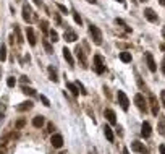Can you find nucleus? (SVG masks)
<instances>
[{
    "label": "nucleus",
    "mask_w": 165,
    "mask_h": 154,
    "mask_svg": "<svg viewBox=\"0 0 165 154\" xmlns=\"http://www.w3.org/2000/svg\"><path fill=\"white\" fill-rule=\"evenodd\" d=\"M7 84H8V86H10V88H13V86H15V84H16V79L10 76V78L7 79Z\"/></svg>",
    "instance_id": "473e14b6"
},
{
    "label": "nucleus",
    "mask_w": 165,
    "mask_h": 154,
    "mask_svg": "<svg viewBox=\"0 0 165 154\" xmlns=\"http://www.w3.org/2000/svg\"><path fill=\"white\" fill-rule=\"evenodd\" d=\"M65 41H68V42H75L76 39H78V36H76V33H73V31H65Z\"/></svg>",
    "instance_id": "f3484780"
},
{
    "label": "nucleus",
    "mask_w": 165,
    "mask_h": 154,
    "mask_svg": "<svg viewBox=\"0 0 165 154\" xmlns=\"http://www.w3.org/2000/svg\"><path fill=\"white\" fill-rule=\"evenodd\" d=\"M54 148H62L63 146V136L62 135H52V140H50Z\"/></svg>",
    "instance_id": "1a4fd4ad"
},
{
    "label": "nucleus",
    "mask_w": 165,
    "mask_h": 154,
    "mask_svg": "<svg viewBox=\"0 0 165 154\" xmlns=\"http://www.w3.org/2000/svg\"><path fill=\"white\" fill-rule=\"evenodd\" d=\"M123 154H129V151L126 149V148H125V149H123Z\"/></svg>",
    "instance_id": "37998d69"
},
{
    "label": "nucleus",
    "mask_w": 165,
    "mask_h": 154,
    "mask_svg": "<svg viewBox=\"0 0 165 154\" xmlns=\"http://www.w3.org/2000/svg\"><path fill=\"white\" fill-rule=\"evenodd\" d=\"M146 60H147V67H149V70H151V71H156V70H157V65H156L154 57H152L151 52L146 54Z\"/></svg>",
    "instance_id": "ddd939ff"
},
{
    "label": "nucleus",
    "mask_w": 165,
    "mask_h": 154,
    "mask_svg": "<svg viewBox=\"0 0 165 154\" xmlns=\"http://www.w3.org/2000/svg\"><path fill=\"white\" fill-rule=\"evenodd\" d=\"M49 34H50V37H52V39H50V41H54V42H57V41H58V34H57V31H49Z\"/></svg>",
    "instance_id": "c85d7f7f"
},
{
    "label": "nucleus",
    "mask_w": 165,
    "mask_h": 154,
    "mask_svg": "<svg viewBox=\"0 0 165 154\" xmlns=\"http://www.w3.org/2000/svg\"><path fill=\"white\" fill-rule=\"evenodd\" d=\"M134 104L138 106L139 110H143V112L147 110V102H146V99H144L143 94H136V96H134Z\"/></svg>",
    "instance_id": "20e7f679"
},
{
    "label": "nucleus",
    "mask_w": 165,
    "mask_h": 154,
    "mask_svg": "<svg viewBox=\"0 0 165 154\" xmlns=\"http://www.w3.org/2000/svg\"><path fill=\"white\" fill-rule=\"evenodd\" d=\"M63 57H65V60L68 62V65H75V59H73L70 49H66V47L63 49Z\"/></svg>",
    "instance_id": "dca6fc26"
},
{
    "label": "nucleus",
    "mask_w": 165,
    "mask_h": 154,
    "mask_svg": "<svg viewBox=\"0 0 165 154\" xmlns=\"http://www.w3.org/2000/svg\"><path fill=\"white\" fill-rule=\"evenodd\" d=\"M41 101L44 102V106H47V107L50 106V102H49V99H47V98H45V96H44V94H41Z\"/></svg>",
    "instance_id": "72a5a7b5"
},
{
    "label": "nucleus",
    "mask_w": 165,
    "mask_h": 154,
    "mask_svg": "<svg viewBox=\"0 0 165 154\" xmlns=\"http://www.w3.org/2000/svg\"><path fill=\"white\" fill-rule=\"evenodd\" d=\"M162 36H163V39H165V26H163V29H162Z\"/></svg>",
    "instance_id": "c03bdc74"
},
{
    "label": "nucleus",
    "mask_w": 165,
    "mask_h": 154,
    "mask_svg": "<svg viewBox=\"0 0 165 154\" xmlns=\"http://www.w3.org/2000/svg\"><path fill=\"white\" fill-rule=\"evenodd\" d=\"M57 7H58V10H60V11H63V13H68V10H66V7H65V5H62V3H57Z\"/></svg>",
    "instance_id": "f704fd0d"
},
{
    "label": "nucleus",
    "mask_w": 165,
    "mask_h": 154,
    "mask_svg": "<svg viewBox=\"0 0 165 154\" xmlns=\"http://www.w3.org/2000/svg\"><path fill=\"white\" fill-rule=\"evenodd\" d=\"M29 109H32V102L31 101H24V102H21V104L16 106V110H20V112H26Z\"/></svg>",
    "instance_id": "2eb2a0df"
},
{
    "label": "nucleus",
    "mask_w": 165,
    "mask_h": 154,
    "mask_svg": "<svg viewBox=\"0 0 165 154\" xmlns=\"http://www.w3.org/2000/svg\"><path fill=\"white\" fill-rule=\"evenodd\" d=\"M21 79H23V83H26V81H28V83H29V78H28V76H23Z\"/></svg>",
    "instance_id": "a19ab883"
},
{
    "label": "nucleus",
    "mask_w": 165,
    "mask_h": 154,
    "mask_svg": "<svg viewBox=\"0 0 165 154\" xmlns=\"http://www.w3.org/2000/svg\"><path fill=\"white\" fill-rule=\"evenodd\" d=\"M47 132H49V133L54 132V123H49V125H47Z\"/></svg>",
    "instance_id": "e433bc0d"
},
{
    "label": "nucleus",
    "mask_w": 165,
    "mask_h": 154,
    "mask_svg": "<svg viewBox=\"0 0 165 154\" xmlns=\"http://www.w3.org/2000/svg\"><path fill=\"white\" fill-rule=\"evenodd\" d=\"M94 70L97 75H102V73L105 71V65H104V62H102L100 55H94Z\"/></svg>",
    "instance_id": "f03ea898"
},
{
    "label": "nucleus",
    "mask_w": 165,
    "mask_h": 154,
    "mask_svg": "<svg viewBox=\"0 0 165 154\" xmlns=\"http://www.w3.org/2000/svg\"><path fill=\"white\" fill-rule=\"evenodd\" d=\"M149 101H151V107H152V115H159V102L156 99V96L154 94H151L149 96Z\"/></svg>",
    "instance_id": "9d476101"
},
{
    "label": "nucleus",
    "mask_w": 165,
    "mask_h": 154,
    "mask_svg": "<svg viewBox=\"0 0 165 154\" xmlns=\"http://www.w3.org/2000/svg\"><path fill=\"white\" fill-rule=\"evenodd\" d=\"M117 2H120V3H123V2H125V0H117Z\"/></svg>",
    "instance_id": "09e8293b"
},
{
    "label": "nucleus",
    "mask_w": 165,
    "mask_h": 154,
    "mask_svg": "<svg viewBox=\"0 0 165 154\" xmlns=\"http://www.w3.org/2000/svg\"><path fill=\"white\" fill-rule=\"evenodd\" d=\"M26 39H28V42H29L31 45H36V36H34V29L31 26L26 29Z\"/></svg>",
    "instance_id": "4468645a"
},
{
    "label": "nucleus",
    "mask_w": 165,
    "mask_h": 154,
    "mask_svg": "<svg viewBox=\"0 0 165 154\" xmlns=\"http://www.w3.org/2000/svg\"><path fill=\"white\" fill-rule=\"evenodd\" d=\"M21 91H23L24 94H28V96H36V89H32V88L23 86V88H21Z\"/></svg>",
    "instance_id": "b1692460"
},
{
    "label": "nucleus",
    "mask_w": 165,
    "mask_h": 154,
    "mask_svg": "<svg viewBox=\"0 0 165 154\" xmlns=\"http://www.w3.org/2000/svg\"><path fill=\"white\" fill-rule=\"evenodd\" d=\"M159 133L165 135V115L159 117Z\"/></svg>",
    "instance_id": "6ab92c4d"
},
{
    "label": "nucleus",
    "mask_w": 165,
    "mask_h": 154,
    "mask_svg": "<svg viewBox=\"0 0 165 154\" xmlns=\"http://www.w3.org/2000/svg\"><path fill=\"white\" fill-rule=\"evenodd\" d=\"M41 29H42V33H44V34H47V33H49V23L45 21V20H42V21H41Z\"/></svg>",
    "instance_id": "bb28decb"
},
{
    "label": "nucleus",
    "mask_w": 165,
    "mask_h": 154,
    "mask_svg": "<svg viewBox=\"0 0 165 154\" xmlns=\"http://www.w3.org/2000/svg\"><path fill=\"white\" fill-rule=\"evenodd\" d=\"M23 18L28 23L32 21V11H31V7L28 3H23Z\"/></svg>",
    "instance_id": "423d86ee"
},
{
    "label": "nucleus",
    "mask_w": 165,
    "mask_h": 154,
    "mask_svg": "<svg viewBox=\"0 0 165 154\" xmlns=\"http://www.w3.org/2000/svg\"><path fill=\"white\" fill-rule=\"evenodd\" d=\"M159 2H160V5H163V7H165V0H159Z\"/></svg>",
    "instance_id": "a18cd8bd"
},
{
    "label": "nucleus",
    "mask_w": 165,
    "mask_h": 154,
    "mask_svg": "<svg viewBox=\"0 0 165 154\" xmlns=\"http://www.w3.org/2000/svg\"><path fill=\"white\" fill-rule=\"evenodd\" d=\"M32 125H34L36 128H41L42 125H44V117H42V115L34 117V118H32Z\"/></svg>",
    "instance_id": "aec40b11"
},
{
    "label": "nucleus",
    "mask_w": 165,
    "mask_h": 154,
    "mask_svg": "<svg viewBox=\"0 0 165 154\" xmlns=\"http://www.w3.org/2000/svg\"><path fill=\"white\" fill-rule=\"evenodd\" d=\"M151 132H152L151 123H149V122H144L143 127H141V136H144V138H149V136H151Z\"/></svg>",
    "instance_id": "f8f14e48"
},
{
    "label": "nucleus",
    "mask_w": 165,
    "mask_h": 154,
    "mask_svg": "<svg viewBox=\"0 0 165 154\" xmlns=\"http://www.w3.org/2000/svg\"><path fill=\"white\" fill-rule=\"evenodd\" d=\"M162 73L165 75V57H163V62H162Z\"/></svg>",
    "instance_id": "ea45409f"
},
{
    "label": "nucleus",
    "mask_w": 165,
    "mask_h": 154,
    "mask_svg": "<svg viewBox=\"0 0 165 154\" xmlns=\"http://www.w3.org/2000/svg\"><path fill=\"white\" fill-rule=\"evenodd\" d=\"M42 44H44V47H45V52H47V54H52V52H54L52 45H50V42L47 41V39H44V41H42Z\"/></svg>",
    "instance_id": "a878e982"
},
{
    "label": "nucleus",
    "mask_w": 165,
    "mask_h": 154,
    "mask_svg": "<svg viewBox=\"0 0 165 154\" xmlns=\"http://www.w3.org/2000/svg\"><path fill=\"white\" fill-rule=\"evenodd\" d=\"M0 60L2 62H5L7 60V47L2 44V47H0Z\"/></svg>",
    "instance_id": "393cba45"
},
{
    "label": "nucleus",
    "mask_w": 165,
    "mask_h": 154,
    "mask_svg": "<svg viewBox=\"0 0 165 154\" xmlns=\"http://www.w3.org/2000/svg\"><path fill=\"white\" fill-rule=\"evenodd\" d=\"M24 123H26V122L23 120V118H20V120L16 122V125H15V128H16V130H21L23 127H24Z\"/></svg>",
    "instance_id": "2f4dec72"
},
{
    "label": "nucleus",
    "mask_w": 165,
    "mask_h": 154,
    "mask_svg": "<svg viewBox=\"0 0 165 154\" xmlns=\"http://www.w3.org/2000/svg\"><path fill=\"white\" fill-rule=\"evenodd\" d=\"M49 75H50V79H52L54 83L58 81V78H57V71H55L54 67H49Z\"/></svg>",
    "instance_id": "5701e85b"
},
{
    "label": "nucleus",
    "mask_w": 165,
    "mask_h": 154,
    "mask_svg": "<svg viewBox=\"0 0 165 154\" xmlns=\"http://www.w3.org/2000/svg\"><path fill=\"white\" fill-rule=\"evenodd\" d=\"M34 2H36V5H41V0H34Z\"/></svg>",
    "instance_id": "de8ad7c7"
},
{
    "label": "nucleus",
    "mask_w": 165,
    "mask_h": 154,
    "mask_svg": "<svg viewBox=\"0 0 165 154\" xmlns=\"http://www.w3.org/2000/svg\"><path fill=\"white\" fill-rule=\"evenodd\" d=\"M15 33H16V37H18V44H23V37H21V33H20V28L15 25Z\"/></svg>",
    "instance_id": "cd10ccee"
},
{
    "label": "nucleus",
    "mask_w": 165,
    "mask_h": 154,
    "mask_svg": "<svg viewBox=\"0 0 165 154\" xmlns=\"http://www.w3.org/2000/svg\"><path fill=\"white\" fill-rule=\"evenodd\" d=\"M76 57H78V60L81 62V67L83 68H88V60H86V55H84V52H83V49L79 47H76Z\"/></svg>",
    "instance_id": "0eeeda50"
},
{
    "label": "nucleus",
    "mask_w": 165,
    "mask_h": 154,
    "mask_svg": "<svg viewBox=\"0 0 165 154\" xmlns=\"http://www.w3.org/2000/svg\"><path fill=\"white\" fill-rule=\"evenodd\" d=\"M88 2H89V3H96L97 0H88Z\"/></svg>",
    "instance_id": "49530a36"
},
{
    "label": "nucleus",
    "mask_w": 165,
    "mask_h": 154,
    "mask_svg": "<svg viewBox=\"0 0 165 154\" xmlns=\"http://www.w3.org/2000/svg\"><path fill=\"white\" fill-rule=\"evenodd\" d=\"M160 99H162V104L165 107V91H162V93H160Z\"/></svg>",
    "instance_id": "4c0bfd02"
},
{
    "label": "nucleus",
    "mask_w": 165,
    "mask_h": 154,
    "mask_svg": "<svg viewBox=\"0 0 165 154\" xmlns=\"http://www.w3.org/2000/svg\"><path fill=\"white\" fill-rule=\"evenodd\" d=\"M73 18H75V21L78 23L79 26L83 25V20H81V16H79V13H76V11H75V13H73Z\"/></svg>",
    "instance_id": "7c9ffc66"
},
{
    "label": "nucleus",
    "mask_w": 165,
    "mask_h": 154,
    "mask_svg": "<svg viewBox=\"0 0 165 154\" xmlns=\"http://www.w3.org/2000/svg\"><path fill=\"white\" fill-rule=\"evenodd\" d=\"M117 98H118V104H120L122 109H123V110H128V107H129V101H128V98H126V94H125L123 91H118Z\"/></svg>",
    "instance_id": "7ed1b4c3"
},
{
    "label": "nucleus",
    "mask_w": 165,
    "mask_h": 154,
    "mask_svg": "<svg viewBox=\"0 0 165 154\" xmlns=\"http://www.w3.org/2000/svg\"><path fill=\"white\" fill-rule=\"evenodd\" d=\"M141 2H146V0H141Z\"/></svg>",
    "instance_id": "3c124183"
},
{
    "label": "nucleus",
    "mask_w": 165,
    "mask_h": 154,
    "mask_svg": "<svg viewBox=\"0 0 165 154\" xmlns=\"http://www.w3.org/2000/svg\"><path fill=\"white\" fill-rule=\"evenodd\" d=\"M104 133H105V138L109 140L110 143H112L113 140H115V138H113V132H112V128H110V127H104Z\"/></svg>",
    "instance_id": "412c9836"
},
{
    "label": "nucleus",
    "mask_w": 165,
    "mask_h": 154,
    "mask_svg": "<svg viewBox=\"0 0 165 154\" xmlns=\"http://www.w3.org/2000/svg\"><path fill=\"white\" fill-rule=\"evenodd\" d=\"M89 33H91V37H92L94 44L100 45V44H102V33H100L99 28L94 26V25H91V26H89Z\"/></svg>",
    "instance_id": "f257e3e1"
},
{
    "label": "nucleus",
    "mask_w": 165,
    "mask_h": 154,
    "mask_svg": "<svg viewBox=\"0 0 165 154\" xmlns=\"http://www.w3.org/2000/svg\"><path fill=\"white\" fill-rule=\"evenodd\" d=\"M104 115H105V118H107V120H109L112 125L117 123V115H115V112H113L112 109H105V110H104Z\"/></svg>",
    "instance_id": "9b49d317"
},
{
    "label": "nucleus",
    "mask_w": 165,
    "mask_h": 154,
    "mask_svg": "<svg viewBox=\"0 0 165 154\" xmlns=\"http://www.w3.org/2000/svg\"><path fill=\"white\" fill-rule=\"evenodd\" d=\"M66 88H68V91H71L73 96H78V94H79V89H78V86H76V83L66 81Z\"/></svg>",
    "instance_id": "a211bd4d"
},
{
    "label": "nucleus",
    "mask_w": 165,
    "mask_h": 154,
    "mask_svg": "<svg viewBox=\"0 0 165 154\" xmlns=\"http://www.w3.org/2000/svg\"><path fill=\"white\" fill-rule=\"evenodd\" d=\"M60 154H66V152H60Z\"/></svg>",
    "instance_id": "8fccbe9b"
},
{
    "label": "nucleus",
    "mask_w": 165,
    "mask_h": 154,
    "mask_svg": "<svg viewBox=\"0 0 165 154\" xmlns=\"http://www.w3.org/2000/svg\"><path fill=\"white\" fill-rule=\"evenodd\" d=\"M76 86H78V89H79V93H81V94H84V96H86V94H88V91H86V89H84V86H83V84H81V83H79V81H76Z\"/></svg>",
    "instance_id": "c756f323"
},
{
    "label": "nucleus",
    "mask_w": 165,
    "mask_h": 154,
    "mask_svg": "<svg viewBox=\"0 0 165 154\" xmlns=\"http://www.w3.org/2000/svg\"><path fill=\"white\" fill-rule=\"evenodd\" d=\"M144 16H146L149 21H152V23H157V20H159L157 13H156L152 8H146V10H144Z\"/></svg>",
    "instance_id": "6e6552de"
},
{
    "label": "nucleus",
    "mask_w": 165,
    "mask_h": 154,
    "mask_svg": "<svg viewBox=\"0 0 165 154\" xmlns=\"http://www.w3.org/2000/svg\"><path fill=\"white\" fill-rule=\"evenodd\" d=\"M2 114H3V106L0 104V118H2Z\"/></svg>",
    "instance_id": "79ce46f5"
},
{
    "label": "nucleus",
    "mask_w": 165,
    "mask_h": 154,
    "mask_svg": "<svg viewBox=\"0 0 165 154\" xmlns=\"http://www.w3.org/2000/svg\"><path fill=\"white\" fill-rule=\"evenodd\" d=\"M159 151H160V154H165V144H160V146H159Z\"/></svg>",
    "instance_id": "58836bf2"
},
{
    "label": "nucleus",
    "mask_w": 165,
    "mask_h": 154,
    "mask_svg": "<svg viewBox=\"0 0 165 154\" xmlns=\"http://www.w3.org/2000/svg\"><path fill=\"white\" fill-rule=\"evenodd\" d=\"M54 18H55V21L58 23V25L62 23V18H60V15H58V13H54Z\"/></svg>",
    "instance_id": "c9c22d12"
},
{
    "label": "nucleus",
    "mask_w": 165,
    "mask_h": 154,
    "mask_svg": "<svg viewBox=\"0 0 165 154\" xmlns=\"http://www.w3.org/2000/svg\"><path fill=\"white\" fill-rule=\"evenodd\" d=\"M131 149L134 152H139V154H149V149H147L143 143H139V141H133V143H131Z\"/></svg>",
    "instance_id": "39448f33"
},
{
    "label": "nucleus",
    "mask_w": 165,
    "mask_h": 154,
    "mask_svg": "<svg viewBox=\"0 0 165 154\" xmlns=\"http://www.w3.org/2000/svg\"><path fill=\"white\" fill-rule=\"evenodd\" d=\"M0 154H3V152H0Z\"/></svg>",
    "instance_id": "603ef678"
},
{
    "label": "nucleus",
    "mask_w": 165,
    "mask_h": 154,
    "mask_svg": "<svg viewBox=\"0 0 165 154\" xmlns=\"http://www.w3.org/2000/svg\"><path fill=\"white\" fill-rule=\"evenodd\" d=\"M120 60L123 62V64H129V62H131V54L129 52H122L120 54Z\"/></svg>",
    "instance_id": "4be33fe9"
}]
</instances>
